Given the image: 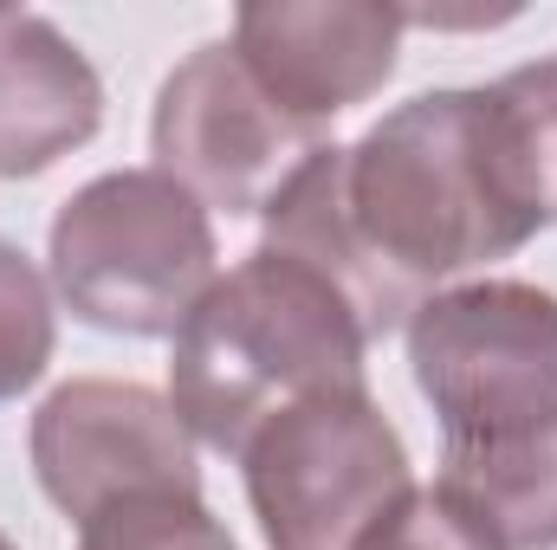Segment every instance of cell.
Instances as JSON below:
<instances>
[{
  "mask_svg": "<svg viewBox=\"0 0 557 550\" xmlns=\"http://www.w3.org/2000/svg\"><path fill=\"white\" fill-rule=\"evenodd\" d=\"M52 285L46 273L0 240V402L26 396L52 363Z\"/></svg>",
  "mask_w": 557,
  "mask_h": 550,
  "instance_id": "obj_13",
  "label": "cell"
},
{
  "mask_svg": "<svg viewBox=\"0 0 557 550\" xmlns=\"http://www.w3.org/2000/svg\"><path fill=\"white\" fill-rule=\"evenodd\" d=\"M78 550H240L201 492H149L78 525Z\"/></svg>",
  "mask_w": 557,
  "mask_h": 550,
  "instance_id": "obj_12",
  "label": "cell"
},
{
  "mask_svg": "<svg viewBox=\"0 0 557 550\" xmlns=\"http://www.w3.org/2000/svg\"><path fill=\"white\" fill-rule=\"evenodd\" d=\"M33 473L72 525H91L98 512L149 492H201L195 434L182 427L175 402L111 376L59 383L39 402Z\"/></svg>",
  "mask_w": 557,
  "mask_h": 550,
  "instance_id": "obj_7",
  "label": "cell"
},
{
  "mask_svg": "<svg viewBox=\"0 0 557 550\" xmlns=\"http://www.w3.org/2000/svg\"><path fill=\"white\" fill-rule=\"evenodd\" d=\"M532 227L499 201L480 149V91H421L357 142H324L273 201L267 253L318 273L363 337L409 330L441 278L519 253Z\"/></svg>",
  "mask_w": 557,
  "mask_h": 550,
  "instance_id": "obj_1",
  "label": "cell"
},
{
  "mask_svg": "<svg viewBox=\"0 0 557 550\" xmlns=\"http://www.w3.org/2000/svg\"><path fill=\"white\" fill-rule=\"evenodd\" d=\"M0 550H20V545H13V538H7V532H0Z\"/></svg>",
  "mask_w": 557,
  "mask_h": 550,
  "instance_id": "obj_15",
  "label": "cell"
},
{
  "mask_svg": "<svg viewBox=\"0 0 557 550\" xmlns=\"http://www.w3.org/2000/svg\"><path fill=\"white\" fill-rule=\"evenodd\" d=\"M350 550H499V545L441 486H409L383 518H370V532Z\"/></svg>",
  "mask_w": 557,
  "mask_h": 550,
  "instance_id": "obj_14",
  "label": "cell"
},
{
  "mask_svg": "<svg viewBox=\"0 0 557 550\" xmlns=\"http://www.w3.org/2000/svg\"><path fill=\"white\" fill-rule=\"evenodd\" d=\"M149 149L156 168L182 182L201 208L267 214V201L324 149V130L298 124L278 104L247 72L234 39H208L162 78Z\"/></svg>",
  "mask_w": 557,
  "mask_h": 550,
  "instance_id": "obj_6",
  "label": "cell"
},
{
  "mask_svg": "<svg viewBox=\"0 0 557 550\" xmlns=\"http://www.w3.org/2000/svg\"><path fill=\"white\" fill-rule=\"evenodd\" d=\"M409 370L447 447H493L557 421V298L525 278L434 291L409 317Z\"/></svg>",
  "mask_w": 557,
  "mask_h": 550,
  "instance_id": "obj_4",
  "label": "cell"
},
{
  "mask_svg": "<svg viewBox=\"0 0 557 550\" xmlns=\"http://www.w3.org/2000/svg\"><path fill=\"white\" fill-rule=\"evenodd\" d=\"M370 337L344 298L298 260L253 247L175 330L169 402L214 453H247V440L305 396L363 389Z\"/></svg>",
  "mask_w": 557,
  "mask_h": 550,
  "instance_id": "obj_2",
  "label": "cell"
},
{
  "mask_svg": "<svg viewBox=\"0 0 557 550\" xmlns=\"http://www.w3.org/2000/svg\"><path fill=\"white\" fill-rule=\"evenodd\" d=\"M480 149L499 201L532 234L557 227V59L480 85Z\"/></svg>",
  "mask_w": 557,
  "mask_h": 550,
  "instance_id": "obj_11",
  "label": "cell"
},
{
  "mask_svg": "<svg viewBox=\"0 0 557 550\" xmlns=\"http://www.w3.org/2000/svg\"><path fill=\"white\" fill-rule=\"evenodd\" d=\"M104 124L98 65L46 20L0 7V182L46 175Z\"/></svg>",
  "mask_w": 557,
  "mask_h": 550,
  "instance_id": "obj_9",
  "label": "cell"
},
{
  "mask_svg": "<svg viewBox=\"0 0 557 550\" xmlns=\"http://www.w3.org/2000/svg\"><path fill=\"white\" fill-rule=\"evenodd\" d=\"M247 505L273 550H350L416 479L396 421L370 389L305 396L273 414L247 453Z\"/></svg>",
  "mask_w": 557,
  "mask_h": 550,
  "instance_id": "obj_5",
  "label": "cell"
},
{
  "mask_svg": "<svg viewBox=\"0 0 557 550\" xmlns=\"http://www.w3.org/2000/svg\"><path fill=\"white\" fill-rule=\"evenodd\" d=\"M460 512L499 550H552L557 545V421L493 447H447L434 479Z\"/></svg>",
  "mask_w": 557,
  "mask_h": 550,
  "instance_id": "obj_10",
  "label": "cell"
},
{
  "mask_svg": "<svg viewBox=\"0 0 557 550\" xmlns=\"http://www.w3.org/2000/svg\"><path fill=\"white\" fill-rule=\"evenodd\" d=\"M403 33L409 7L383 0H247L234 13V52L311 130L389 85Z\"/></svg>",
  "mask_w": 557,
  "mask_h": 550,
  "instance_id": "obj_8",
  "label": "cell"
},
{
  "mask_svg": "<svg viewBox=\"0 0 557 550\" xmlns=\"http://www.w3.org/2000/svg\"><path fill=\"white\" fill-rule=\"evenodd\" d=\"M214 221L162 168H111L85 182L46 240L52 291L111 337H175L214 285Z\"/></svg>",
  "mask_w": 557,
  "mask_h": 550,
  "instance_id": "obj_3",
  "label": "cell"
}]
</instances>
